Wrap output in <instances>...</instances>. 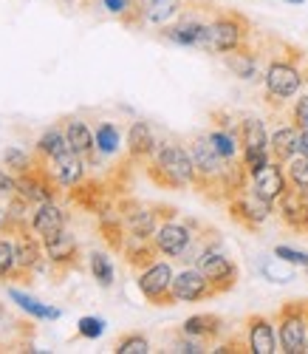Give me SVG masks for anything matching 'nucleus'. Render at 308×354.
<instances>
[{"instance_id": "nucleus-1", "label": "nucleus", "mask_w": 308, "mask_h": 354, "mask_svg": "<svg viewBox=\"0 0 308 354\" xmlns=\"http://www.w3.org/2000/svg\"><path fill=\"white\" fill-rule=\"evenodd\" d=\"M308 82V66L305 57L286 46L283 54H271L269 63L263 68V102L271 111H280L283 105H289L291 100H297L302 94V88Z\"/></svg>"}, {"instance_id": "nucleus-2", "label": "nucleus", "mask_w": 308, "mask_h": 354, "mask_svg": "<svg viewBox=\"0 0 308 354\" xmlns=\"http://www.w3.org/2000/svg\"><path fill=\"white\" fill-rule=\"evenodd\" d=\"M144 173L153 185L164 190H187L198 185L190 145H181L175 139H159V147L144 162Z\"/></svg>"}, {"instance_id": "nucleus-3", "label": "nucleus", "mask_w": 308, "mask_h": 354, "mask_svg": "<svg viewBox=\"0 0 308 354\" xmlns=\"http://www.w3.org/2000/svg\"><path fill=\"white\" fill-rule=\"evenodd\" d=\"M252 43V23L246 20V15L240 12H215L209 15V23H206V37H204V46L201 51L204 54H229V51H238L243 46Z\"/></svg>"}, {"instance_id": "nucleus-4", "label": "nucleus", "mask_w": 308, "mask_h": 354, "mask_svg": "<svg viewBox=\"0 0 308 354\" xmlns=\"http://www.w3.org/2000/svg\"><path fill=\"white\" fill-rule=\"evenodd\" d=\"M195 267L206 275V281L212 283V289L218 292V295H224V292L235 289V286H238V281H240V270H238V263L227 255L221 235L215 232V230H209V241H206L204 252L198 255Z\"/></svg>"}, {"instance_id": "nucleus-5", "label": "nucleus", "mask_w": 308, "mask_h": 354, "mask_svg": "<svg viewBox=\"0 0 308 354\" xmlns=\"http://www.w3.org/2000/svg\"><path fill=\"white\" fill-rule=\"evenodd\" d=\"M277 337L283 354H308V301H289L277 309Z\"/></svg>"}, {"instance_id": "nucleus-6", "label": "nucleus", "mask_w": 308, "mask_h": 354, "mask_svg": "<svg viewBox=\"0 0 308 354\" xmlns=\"http://www.w3.org/2000/svg\"><path fill=\"white\" fill-rule=\"evenodd\" d=\"M173 281H175V270L170 258L164 255L150 261L147 267L136 270V289L153 306H173Z\"/></svg>"}, {"instance_id": "nucleus-7", "label": "nucleus", "mask_w": 308, "mask_h": 354, "mask_svg": "<svg viewBox=\"0 0 308 354\" xmlns=\"http://www.w3.org/2000/svg\"><path fill=\"white\" fill-rule=\"evenodd\" d=\"M190 153H193L195 173H198V185H195V187H198L204 196H212L215 187H218V182H221V176L227 173L229 162H227L218 151H215L206 133H198V136L190 142Z\"/></svg>"}, {"instance_id": "nucleus-8", "label": "nucleus", "mask_w": 308, "mask_h": 354, "mask_svg": "<svg viewBox=\"0 0 308 354\" xmlns=\"http://www.w3.org/2000/svg\"><path fill=\"white\" fill-rule=\"evenodd\" d=\"M198 230H201V224L195 218H178V216L175 218H162L156 235H153V244H156L159 255L178 261L184 255V250L195 241Z\"/></svg>"}, {"instance_id": "nucleus-9", "label": "nucleus", "mask_w": 308, "mask_h": 354, "mask_svg": "<svg viewBox=\"0 0 308 354\" xmlns=\"http://www.w3.org/2000/svg\"><path fill=\"white\" fill-rule=\"evenodd\" d=\"M227 210H229V218H232L235 224H240L243 230H249V232L260 230V227L277 213L274 204L266 201V198H260L252 187H243L240 193H235V196L227 201Z\"/></svg>"}, {"instance_id": "nucleus-10", "label": "nucleus", "mask_w": 308, "mask_h": 354, "mask_svg": "<svg viewBox=\"0 0 308 354\" xmlns=\"http://www.w3.org/2000/svg\"><path fill=\"white\" fill-rule=\"evenodd\" d=\"M215 9V6H212ZM209 9V15H212ZM209 15H201V9H184L170 26L162 28V37L178 48H198L204 46V37H206V23H209Z\"/></svg>"}, {"instance_id": "nucleus-11", "label": "nucleus", "mask_w": 308, "mask_h": 354, "mask_svg": "<svg viewBox=\"0 0 308 354\" xmlns=\"http://www.w3.org/2000/svg\"><path fill=\"white\" fill-rule=\"evenodd\" d=\"M116 207L125 218V230L128 235H139V239H153L162 224V213L159 204H144L139 198H119Z\"/></svg>"}, {"instance_id": "nucleus-12", "label": "nucleus", "mask_w": 308, "mask_h": 354, "mask_svg": "<svg viewBox=\"0 0 308 354\" xmlns=\"http://www.w3.org/2000/svg\"><path fill=\"white\" fill-rule=\"evenodd\" d=\"M15 235V252H17V281H28L32 275H40V272H48V258H46V247H43V239L32 230H23V232H12Z\"/></svg>"}, {"instance_id": "nucleus-13", "label": "nucleus", "mask_w": 308, "mask_h": 354, "mask_svg": "<svg viewBox=\"0 0 308 354\" xmlns=\"http://www.w3.org/2000/svg\"><path fill=\"white\" fill-rule=\"evenodd\" d=\"M243 343L249 354H277L280 337H277V323L269 315H252L243 323Z\"/></svg>"}, {"instance_id": "nucleus-14", "label": "nucleus", "mask_w": 308, "mask_h": 354, "mask_svg": "<svg viewBox=\"0 0 308 354\" xmlns=\"http://www.w3.org/2000/svg\"><path fill=\"white\" fill-rule=\"evenodd\" d=\"M190 0H144L142 6H136V12L131 15L128 26H147V28H164L170 26L184 9H187Z\"/></svg>"}, {"instance_id": "nucleus-15", "label": "nucleus", "mask_w": 308, "mask_h": 354, "mask_svg": "<svg viewBox=\"0 0 308 354\" xmlns=\"http://www.w3.org/2000/svg\"><path fill=\"white\" fill-rule=\"evenodd\" d=\"M212 283L206 281V275L198 270V267H184L175 272V281H173V306L175 304H201L206 298H215Z\"/></svg>"}, {"instance_id": "nucleus-16", "label": "nucleus", "mask_w": 308, "mask_h": 354, "mask_svg": "<svg viewBox=\"0 0 308 354\" xmlns=\"http://www.w3.org/2000/svg\"><path fill=\"white\" fill-rule=\"evenodd\" d=\"M46 170H48V176L57 182V187L63 190V193H71V190H77L85 179H88V159L85 156H79V153H74V151H66L63 156H57V159H51L48 165H43Z\"/></svg>"}, {"instance_id": "nucleus-17", "label": "nucleus", "mask_w": 308, "mask_h": 354, "mask_svg": "<svg viewBox=\"0 0 308 354\" xmlns=\"http://www.w3.org/2000/svg\"><path fill=\"white\" fill-rule=\"evenodd\" d=\"M249 187L260 196V198H266V201H271V204H277L280 201L289 190H291V185H289V176H286V165L283 162H269L260 173H255L252 179H249Z\"/></svg>"}, {"instance_id": "nucleus-18", "label": "nucleus", "mask_w": 308, "mask_h": 354, "mask_svg": "<svg viewBox=\"0 0 308 354\" xmlns=\"http://www.w3.org/2000/svg\"><path fill=\"white\" fill-rule=\"evenodd\" d=\"M17 193L37 207V204H43V201H54L63 190L57 187V182L48 176V170L43 165H37L35 170L17 176Z\"/></svg>"}, {"instance_id": "nucleus-19", "label": "nucleus", "mask_w": 308, "mask_h": 354, "mask_svg": "<svg viewBox=\"0 0 308 354\" xmlns=\"http://www.w3.org/2000/svg\"><path fill=\"white\" fill-rule=\"evenodd\" d=\"M156 147H159V136H156V131H153L150 122L133 120L128 125V131H125V151H128V159L133 165H144L153 156Z\"/></svg>"}, {"instance_id": "nucleus-20", "label": "nucleus", "mask_w": 308, "mask_h": 354, "mask_svg": "<svg viewBox=\"0 0 308 354\" xmlns=\"http://www.w3.org/2000/svg\"><path fill=\"white\" fill-rule=\"evenodd\" d=\"M43 247H46L48 263L57 272H66V270H71V267H77V263H79V244H77L74 232L68 227L63 232L51 235V239H46Z\"/></svg>"}, {"instance_id": "nucleus-21", "label": "nucleus", "mask_w": 308, "mask_h": 354, "mask_svg": "<svg viewBox=\"0 0 308 354\" xmlns=\"http://www.w3.org/2000/svg\"><path fill=\"white\" fill-rule=\"evenodd\" d=\"M221 60L232 71V77H238L240 82H252V85L263 82V68L266 66H260V51H255L252 46H243L238 51H229V54L221 57Z\"/></svg>"}, {"instance_id": "nucleus-22", "label": "nucleus", "mask_w": 308, "mask_h": 354, "mask_svg": "<svg viewBox=\"0 0 308 354\" xmlns=\"http://www.w3.org/2000/svg\"><path fill=\"white\" fill-rule=\"evenodd\" d=\"M68 227V213H66V207L59 204L57 198L54 201H43V204H37L35 207V213H32V232L37 235V239H51V235H57V232H63Z\"/></svg>"}, {"instance_id": "nucleus-23", "label": "nucleus", "mask_w": 308, "mask_h": 354, "mask_svg": "<svg viewBox=\"0 0 308 354\" xmlns=\"http://www.w3.org/2000/svg\"><path fill=\"white\" fill-rule=\"evenodd\" d=\"M97 227H99V235H102V241L108 244V250L122 252V244H125V239H128V230H125V218H122L116 201L108 198L97 210Z\"/></svg>"}, {"instance_id": "nucleus-24", "label": "nucleus", "mask_w": 308, "mask_h": 354, "mask_svg": "<svg viewBox=\"0 0 308 354\" xmlns=\"http://www.w3.org/2000/svg\"><path fill=\"white\" fill-rule=\"evenodd\" d=\"M181 332L190 335L195 340H204V343H218L227 332V323L221 315H212V312H198V315H190L187 320L181 323Z\"/></svg>"}, {"instance_id": "nucleus-25", "label": "nucleus", "mask_w": 308, "mask_h": 354, "mask_svg": "<svg viewBox=\"0 0 308 354\" xmlns=\"http://www.w3.org/2000/svg\"><path fill=\"white\" fill-rule=\"evenodd\" d=\"M9 301H12L26 317H32V320L54 323V320L63 317V309H57V306H51V304H43L40 298H35L32 292L17 289V286H9Z\"/></svg>"}, {"instance_id": "nucleus-26", "label": "nucleus", "mask_w": 308, "mask_h": 354, "mask_svg": "<svg viewBox=\"0 0 308 354\" xmlns=\"http://www.w3.org/2000/svg\"><path fill=\"white\" fill-rule=\"evenodd\" d=\"M269 151H271V159L274 162H289L300 153V128L289 120L283 125H277L269 136Z\"/></svg>"}, {"instance_id": "nucleus-27", "label": "nucleus", "mask_w": 308, "mask_h": 354, "mask_svg": "<svg viewBox=\"0 0 308 354\" xmlns=\"http://www.w3.org/2000/svg\"><path fill=\"white\" fill-rule=\"evenodd\" d=\"M66 151H71L68 139H66V128H63V125H51V128H46V131L37 136V142H35V162H37V165H48L51 159L63 156Z\"/></svg>"}, {"instance_id": "nucleus-28", "label": "nucleus", "mask_w": 308, "mask_h": 354, "mask_svg": "<svg viewBox=\"0 0 308 354\" xmlns=\"http://www.w3.org/2000/svg\"><path fill=\"white\" fill-rule=\"evenodd\" d=\"M238 133H240V145L243 151H269V136L271 131L266 128V122L260 116H240L238 120Z\"/></svg>"}, {"instance_id": "nucleus-29", "label": "nucleus", "mask_w": 308, "mask_h": 354, "mask_svg": "<svg viewBox=\"0 0 308 354\" xmlns=\"http://www.w3.org/2000/svg\"><path fill=\"white\" fill-rule=\"evenodd\" d=\"M122 258H125V263L136 272L142 267H147L150 261L159 258V250L156 244H153V239H139V235H128L125 244H122Z\"/></svg>"}, {"instance_id": "nucleus-30", "label": "nucleus", "mask_w": 308, "mask_h": 354, "mask_svg": "<svg viewBox=\"0 0 308 354\" xmlns=\"http://www.w3.org/2000/svg\"><path fill=\"white\" fill-rule=\"evenodd\" d=\"M125 147V136L116 122H99L94 128V151L99 159H116Z\"/></svg>"}, {"instance_id": "nucleus-31", "label": "nucleus", "mask_w": 308, "mask_h": 354, "mask_svg": "<svg viewBox=\"0 0 308 354\" xmlns=\"http://www.w3.org/2000/svg\"><path fill=\"white\" fill-rule=\"evenodd\" d=\"M66 128V139H68V147L74 153L90 159L97 151H94V131H90V125L85 120H79V116H71V120L63 122Z\"/></svg>"}, {"instance_id": "nucleus-32", "label": "nucleus", "mask_w": 308, "mask_h": 354, "mask_svg": "<svg viewBox=\"0 0 308 354\" xmlns=\"http://www.w3.org/2000/svg\"><path fill=\"white\" fill-rule=\"evenodd\" d=\"M3 213H6V232H23V230H32V213H35V204L26 201L20 193L9 196L3 201Z\"/></svg>"}, {"instance_id": "nucleus-33", "label": "nucleus", "mask_w": 308, "mask_h": 354, "mask_svg": "<svg viewBox=\"0 0 308 354\" xmlns=\"http://www.w3.org/2000/svg\"><path fill=\"white\" fill-rule=\"evenodd\" d=\"M212 147L218 151L227 162H238L240 159V151H243V145H240V133H238V125L235 128H221V125H215L212 131H206Z\"/></svg>"}, {"instance_id": "nucleus-34", "label": "nucleus", "mask_w": 308, "mask_h": 354, "mask_svg": "<svg viewBox=\"0 0 308 354\" xmlns=\"http://www.w3.org/2000/svg\"><path fill=\"white\" fill-rule=\"evenodd\" d=\"M88 272L102 289H110L116 283V267H113V258L102 250H90L88 252Z\"/></svg>"}, {"instance_id": "nucleus-35", "label": "nucleus", "mask_w": 308, "mask_h": 354, "mask_svg": "<svg viewBox=\"0 0 308 354\" xmlns=\"http://www.w3.org/2000/svg\"><path fill=\"white\" fill-rule=\"evenodd\" d=\"M258 270L269 283H291L297 278V267H291V263L283 258H277L274 252H271V258H263L258 263Z\"/></svg>"}, {"instance_id": "nucleus-36", "label": "nucleus", "mask_w": 308, "mask_h": 354, "mask_svg": "<svg viewBox=\"0 0 308 354\" xmlns=\"http://www.w3.org/2000/svg\"><path fill=\"white\" fill-rule=\"evenodd\" d=\"M0 162H3V167H6L9 173H15V176H23V173H28V170L37 167L35 153H26L23 147H17V145L3 147V153H0Z\"/></svg>"}, {"instance_id": "nucleus-37", "label": "nucleus", "mask_w": 308, "mask_h": 354, "mask_svg": "<svg viewBox=\"0 0 308 354\" xmlns=\"http://www.w3.org/2000/svg\"><path fill=\"white\" fill-rule=\"evenodd\" d=\"M0 281H17V252L12 232H0Z\"/></svg>"}, {"instance_id": "nucleus-38", "label": "nucleus", "mask_w": 308, "mask_h": 354, "mask_svg": "<svg viewBox=\"0 0 308 354\" xmlns=\"http://www.w3.org/2000/svg\"><path fill=\"white\" fill-rule=\"evenodd\" d=\"M286 176H289V185L291 190H297L300 196L308 198V159L305 156H294L286 162Z\"/></svg>"}, {"instance_id": "nucleus-39", "label": "nucleus", "mask_w": 308, "mask_h": 354, "mask_svg": "<svg viewBox=\"0 0 308 354\" xmlns=\"http://www.w3.org/2000/svg\"><path fill=\"white\" fill-rule=\"evenodd\" d=\"M113 351H116V354H150L153 346H150L147 335H142V332H128V335H122V337L116 340Z\"/></svg>"}, {"instance_id": "nucleus-40", "label": "nucleus", "mask_w": 308, "mask_h": 354, "mask_svg": "<svg viewBox=\"0 0 308 354\" xmlns=\"http://www.w3.org/2000/svg\"><path fill=\"white\" fill-rule=\"evenodd\" d=\"M105 329H108V320L99 315H85L77 320V335L82 340H99L105 335Z\"/></svg>"}, {"instance_id": "nucleus-41", "label": "nucleus", "mask_w": 308, "mask_h": 354, "mask_svg": "<svg viewBox=\"0 0 308 354\" xmlns=\"http://www.w3.org/2000/svg\"><path fill=\"white\" fill-rule=\"evenodd\" d=\"M94 3L105 12V15H110V17H116V20H122L128 26V20H131V15L136 12V6H133V0H94Z\"/></svg>"}, {"instance_id": "nucleus-42", "label": "nucleus", "mask_w": 308, "mask_h": 354, "mask_svg": "<svg viewBox=\"0 0 308 354\" xmlns=\"http://www.w3.org/2000/svg\"><path fill=\"white\" fill-rule=\"evenodd\" d=\"M269 162H271V151H240V165L249 173V179L255 173H260Z\"/></svg>"}, {"instance_id": "nucleus-43", "label": "nucleus", "mask_w": 308, "mask_h": 354, "mask_svg": "<svg viewBox=\"0 0 308 354\" xmlns=\"http://www.w3.org/2000/svg\"><path fill=\"white\" fill-rule=\"evenodd\" d=\"M206 346H209V343H204V340H195V337L184 335V332L178 329V335H175V340H173L170 351H175V354H204V351H209Z\"/></svg>"}, {"instance_id": "nucleus-44", "label": "nucleus", "mask_w": 308, "mask_h": 354, "mask_svg": "<svg viewBox=\"0 0 308 354\" xmlns=\"http://www.w3.org/2000/svg\"><path fill=\"white\" fill-rule=\"evenodd\" d=\"M274 255L289 261L291 267H297V270H305L308 267V252L305 250H297V247H289V244H277L274 247Z\"/></svg>"}, {"instance_id": "nucleus-45", "label": "nucleus", "mask_w": 308, "mask_h": 354, "mask_svg": "<svg viewBox=\"0 0 308 354\" xmlns=\"http://www.w3.org/2000/svg\"><path fill=\"white\" fill-rule=\"evenodd\" d=\"M289 120H291L300 131H308V94H300V97L291 102Z\"/></svg>"}, {"instance_id": "nucleus-46", "label": "nucleus", "mask_w": 308, "mask_h": 354, "mask_svg": "<svg viewBox=\"0 0 308 354\" xmlns=\"http://www.w3.org/2000/svg\"><path fill=\"white\" fill-rule=\"evenodd\" d=\"M17 193V176L9 173L6 167H0V204H3L9 196Z\"/></svg>"}, {"instance_id": "nucleus-47", "label": "nucleus", "mask_w": 308, "mask_h": 354, "mask_svg": "<svg viewBox=\"0 0 308 354\" xmlns=\"http://www.w3.org/2000/svg\"><path fill=\"white\" fill-rule=\"evenodd\" d=\"M212 122L221 125V128H235V125H238V122L232 120V113H227V111H212Z\"/></svg>"}, {"instance_id": "nucleus-48", "label": "nucleus", "mask_w": 308, "mask_h": 354, "mask_svg": "<svg viewBox=\"0 0 308 354\" xmlns=\"http://www.w3.org/2000/svg\"><path fill=\"white\" fill-rule=\"evenodd\" d=\"M300 156L308 159V131H300Z\"/></svg>"}, {"instance_id": "nucleus-49", "label": "nucleus", "mask_w": 308, "mask_h": 354, "mask_svg": "<svg viewBox=\"0 0 308 354\" xmlns=\"http://www.w3.org/2000/svg\"><path fill=\"white\" fill-rule=\"evenodd\" d=\"M3 323H12V317H9V309H6V304H0V326Z\"/></svg>"}, {"instance_id": "nucleus-50", "label": "nucleus", "mask_w": 308, "mask_h": 354, "mask_svg": "<svg viewBox=\"0 0 308 354\" xmlns=\"http://www.w3.org/2000/svg\"><path fill=\"white\" fill-rule=\"evenodd\" d=\"M274 3H289V6H302L305 0H274Z\"/></svg>"}, {"instance_id": "nucleus-51", "label": "nucleus", "mask_w": 308, "mask_h": 354, "mask_svg": "<svg viewBox=\"0 0 308 354\" xmlns=\"http://www.w3.org/2000/svg\"><path fill=\"white\" fill-rule=\"evenodd\" d=\"M0 232H6V213H3V207H0Z\"/></svg>"}, {"instance_id": "nucleus-52", "label": "nucleus", "mask_w": 308, "mask_h": 354, "mask_svg": "<svg viewBox=\"0 0 308 354\" xmlns=\"http://www.w3.org/2000/svg\"><path fill=\"white\" fill-rule=\"evenodd\" d=\"M63 6H77V3H85V0H59Z\"/></svg>"}, {"instance_id": "nucleus-53", "label": "nucleus", "mask_w": 308, "mask_h": 354, "mask_svg": "<svg viewBox=\"0 0 308 354\" xmlns=\"http://www.w3.org/2000/svg\"><path fill=\"white\" fill-rule=\"evenodd\" d=\"M144 3V0H133V6H142Z\"/></svg>"}, {"instance_id": "nucleus-54", "label": "nucleus", "mask_w": 308, "mask_h": 354, "mask_svg": "<svg viewBox=\"0 0 308 354\" xmlns=\"http://www.w3.org/2000/svg\"><path fill=\"white\" fill-rule=\"evenodd\" d=\"M305 278H308V267H305Z\"/></svg>"}, {"instance_id": "nucleus-55", "label": "nucleus", "mask_w": 308, "mask_h": 354, "mask_svg": "<svg viewBox=\"0 0 308 354\" xmlns=\"http://www.w3.org/2000/svg\"><path fill=\"white\" fill-rule=\"evenodd\" d=\"M23 3H28V0H23Z\"/></svg>"}]
</instances>
